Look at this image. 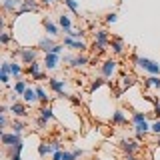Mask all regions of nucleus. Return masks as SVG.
I'll return each instance as SVG.
<instances>
[{
    "instance_id": "42",
    "label": "nucleus",
    "mask_w": 160,
    "mask_h": 160,
    "mask_svg": "<svg viewBox=\"0 0 160 160\" xmlns=\"http://www.w3.org/2000/svg\"><path fill=\"white\" fill-rule=\"evenodd\" d=\"M50 52H54V54H58V56H60V54H62V46H60V44H56V46L50 50Z\"/></svg>"
},
{
    "instance_id": "15",
    "label": "nucleus",
    "mask_w": 160,
    "mask_h": 160,
    "mask_svg": "<svg viewBox=\"0 0 160 160\" xmlns=\"http://www.w3.org/2000/svg\"><path fill=\"white\" fill-rule=\"evenodd\" d=\"M38 154H40V156H42V158H46L48 156V154H54V148H52V142H42V144H40V146H38Z\"/></svg>"
},
{
    "instance_id": "46",
    "label": "nucleus",
    "mask_w": 160,
    "mask_h": 160,
    "mask_svg": "<svg viewBox=\"0 0 160 160\" xmlns=\"http://www.w3.org/2000/svg\"><path fill=\"white\" fill-rule=\"evenodd\" d=\"M124 160H138V158L134 156V154H126V158H124Z\"/></svg>"
},
{
    "instance_id": "48",
    "label": "nucleus",
    "mask_w": 160,
    "mask_h": 160,
    "mask_svg": "<svg viewBox=\"0 0 160 160\" xmlns=\"http://www.w3.org/2000/svg\"><path fill=\"white\" fill-rule=\"evenodd\" d=\"M158 144H160V138H158Z\"/></svg>"
},
{
    "instance_id": "38",
    "label": "nucleus",
    "mask_w": 160,
    "mask_h": 160,
    "mask_svg": "<svg viewBox=\"0 0 160 160\" xmlns=\"http://www.w3.org/2000/svg\"><path fill=\"white\" fill-rule=\"evenodd\" d=\"M152 102H154V114L160 116V100L158 98H152Z\"/></svg>"
},
{
    "instance_id": "49",
    "label": "nucleus",
    "mask_w": 160,
    "mask_h": 160,
    "mask_svg": "<svg viewBox=\"0 0 160 160\" xmlns=\"http://www.w3.org/2000/svg\"><path fill=\"white\" fill-rule=\"evenodd\" d=\"M118 2H122V0H118Z\"/></svg>"
},
{
    "instance_id": "11",
    "label": "nucleus",
    "mask_w": 160,
    "mask_h": 160,
    "mask_svg": "<svg viewBox=\"0 0 160 160\" xmlns=\"http://www.w3.org/2000/svg\"><path fill=\"white\" fill-rule=\"evenodd\" d=\"M134 130H136L138 138H142L144 134L148 132V130H152V124H148L146 120H144V122H138V124H134Z\"/></svg>"
},
{
    "instance_id": "30",
    "label": "nucleus",
    "mask_w": 160,
    "mask_h": 160,
    "mask_svg": "<svg viewBox=\"0 0 160 160\" xmlns=\"http://www.w3.org/2000/svg\"><path fill=\"white\" fill-rule=\"evenodd\" d=\"M144 120H146V114H142V112H134V114H132V122H134V124L144 122Z\"/></svg>"
},
{
    "instance_id": "10",
    "label": "nucleus",
    "mask_w": 160,
    "mask_h": 160,
    "mask_svg": "<svg viewBox=\"0 0 160 160\" xmlns=\"http://www.w3.org/2000/svg\"><path fill=\"white\" fill-rule=\"evenodd\" d=\"M54 46H56V44H54V40H52V36H46V38H42V40H40V42H38V48L40 50H44V52H50V50H52Z\"/></svg>"
},
{
    "instance_id": "25",
    "label": "nucleus",
    "mask_w": 160,
    "mask_h": 160,
    "mask_svg": "<svg viewBox=\"0 0 160 160\" xmlns=\"http://www.w3.org/2000/svg\"><path fill=\"white\" fill-rule=\"evenodd\" d=\"M66 36H68V38H72V40H82L84 32H82V30H68Z\"/></svg>"
},
{
    "instance_id": "47",
    "label": "nucleus",
    "mask_w": 160,
    "mask_h": 160,
    "mask_svg": "<svg viewBox=\"0 0 160 160\" xmlns=\"http://www.w3.org/2000/svg\"><path fill=\"white\" fill-rule=\"evenodd\" d=\"M42 2H44V4H54L56 0H42Z\"/></svg>"
},
{
    "instance_id": "40",
    "label": "nucleus",
    "mask_w": 160,
    "mask_h": 160,
    "mask_svg": "<svg viewBox=\"0 0 160 160\" xmlns=\"http://www.w3.org/2000/svg\"><path fill=\"white\" fill-rule=\"evenodd\" d=\"M0 42H2V44H8L10 42V34L8 32H2V34H0Z\"/></svg>"
},
{
    "instance_id": "50",
    "label": "nucleus",
    "mask_w": 160,
    "mask_h": 160,
    "mask_svg": "<svg viewBox=\"0 0 160 160\" xmlns=\"http://www.w3.org/2000/svg\"><path fill=\"white\" fill-rule=\"evenodd\" d=\"M56 2H60V0H56Z\"/></svg>"
},
{
    "instance_id": "28",
    "label": "nucleus",
    "mask_w": 160,
    "mask_h": 160,
    "mask_svg": "<svg viewBox=\"0 0 160 160\" xmlns=\"http://www.w3.org/2000/svg\"><path fill=\"white\" fill-rule=\"evenodd\" d=\"M64 4L70 8V12H74V14H78V4H76V0H62Z\"/></svg>"
},
{
    "instance_id": "26",
    "label": "nucleus",
    "mask_w": 160,
    "mask_h": 160,
    "mask_svg": "<svg viewBox=\"0 0 160 160\" xmlns=\"http://www.w3.org/2000/svg\"><path fill=\"white\" fill-rule=\"evenodd\" d=\"M36 94H38V100H40V102H44V104L48 102V94H46V90H44L42 86H36Z\"/></svg>"
},
{
    "instance_id": "7",
    "label": "nucleus",
    "mask_w": 160,
    "mask_h": 160,
    "mask_svg": "<svg viewBox=\"0 0 160 160\" xmlns=\"http://www.w3.org/2000/svg\"><path fill=\"white\" fill-rule=\"evenodd\" d=\"M120 148H122L126 154H134L140 148V144L136 142V140H126L124 138V140H120Z\"/></svg>"
},
{
    "instance_id": "34",
    "label": "nucleus",
    "mask_w": 160,
    "mask_h": 160,
    "mask_svg": "<svg viewBox=\"0 0 160 160\" xmlns=\"http://www.w3.org/2000/svg\"><path fill=\"white\" fill-rule=\"evenodd\" d=\"M62 160H78L74 152H68V150H62Z\"/></svg>"
},
{
    "instance_id": "9",
    "label": "nucleus",
    "mask_w": 160,
    "mask_h": 160,
    "mask_svg": "<svg viewBox=\"0 0 160 160\" xmlns=\"http://www.w3.org/2000/svg\"><path fill=\"white\" fill-rule=\"evenodd\" d=\"M64 44H66V46H70L72 50H80V52H82V50H86V42H82V40H72V38H64Z\"/></svg>"
},
{
    "instance_id": "41",
    "label": "nucleus",
    "mask_w": 160,
    "mask_h": 160,
    "mask_svg": "<svg viewBox=\"0 0 160 160\" xmlns=\"http://www.w3.org/2000/svg\"><path fill=\"white\" fill-rule=\"evenodd\" d=\"M6 124H8V118H6V114L2 112V114H0V126L4 128V126H6Z\"/></svg>"
},
{
    "instance_id": "43",
    "label": "nucleus",
    "mask_w": 160,
    "mask_h": 160,
    "mask_svg": "<svg viewBox=\"0 0 160 160\" xmlns=\"http://www.w3.org/2000/svg\"><path fill=\"white\" fill-rule=\"evenodd\" d=\"M52 160H62V150H60V152H54L52 154Z\"/></svg>"
},
{
    "instance_id": "17",
    "label": "nucleus",
    "mask_w": 160,
    "mask_h": 160,
    "mask_svg": "<svg viewBox=\"0 0 160 160\" xmlns=\"http://www.w3.org/2000/svg\"><path fill=\"white\" fill-rule=\"evenodd\" d=\"M30 10H36V2H34V0H22V6H20V10H18V14L30 12Z\"/></svg>"
},
{
    "instance_id": "14",
    "label": "nucleus",
    "mask_w": 160,
    "mask_h": 160,
    "mask_svg": "<svg viewBox=\"0 0 160 160\" xmlns=\"http://www.w3.org/2000/svg\"><path fill=\"white\" fill-rule=\"evenodd\" d=\"M22 96H24V102H26V104H34V102H38V94H36V88H28L26 90V92H24L22 94Z\"/></svg>"
},
{
    "instance_id": "29",
    "label": "nucleus",
    "mask_w": 160,
    "mask_h": 160,
    "mask_svg": "<svg viewBox=\"0 0 160 160\" xmlns=\"http://www.w3.org/2000/svg\"><path fill=\"white\" fill-rule=\"evenodd\" d=\"M22 130H24V122H20V120H14V124H12V132L22 134Z\"/></svg>"
},
{
    "instance_id": "33",
    "label": "nucleus",
    "mask_w": 160,
    "mask_h": 160,
    "mask_svg": "<svg viewBox=\"0 0 160 160\" xmlns=\"http://www.w3.org/2000/svg\"><path fill=\"white\" fill-rule=\"evenodd\" d=\"M132 84H134V78H132V76H124V78H122V90L128 88V86H132Z\"/></svg>"
},
{
    "instance_id": "44",
    "label": "nucleus",
    "mask_w": 160,
    "mask_h": 160,
    "mask_svg": "<svg viewBox=\"0 0 160 160\" xmlns=\"http://www.w3.org/2000/svg\"><path fill=\"white\" fill-rule=\"evenodd\" d=\"M72 152H74V154H76V158H80V156H82V154H84V150H80V148H74V150H72Z\"/></svg>"
},
{
    "instance_id": "8",
    "label": "nucleus",
    "mask_w": 160,
    "mask_h": 160,
    "mask_svg": "<svg viewBox=\"0 0 160 160\" xmlns=\"http://www.w3.org/2000/svg\"><path fill=\"white\" fill-rule=\"evenodd\" d=\"M58 60H60V56L58 54H54V52H48L46 56H44V66H46L48 70H54L58 66Z\"/></svg>"
},
{
    "instance_id": "18",
    "label": "nucleus",
    "mask_w": 160,
    "mask_h": 160,
    "mask_svg": "<svg viewBox=\"0 0 160 160\" xmlns=\"http://www.w3.org/2000/svg\"><path fill=\"white\" fill-rule=\"evenodd\" d=\"M58 24L64 28V32H68V30H72V22H70L68 14H60L58 16Z\"/></svg>"
},
{
    "instance_id": "23",
    "label": "nucleus",
    "mask_w": 160,
    "mask_h": 160,
    "mask_svg": "<svg viewBox=\"0 0 160 160\" xmlns=\"http://www.w3.org/2000/svg\"><path fill=\"white\" fill-rule=\"evenodd\" d=\"M28 90V84H26V80H18L16 84H14V92L16 94H24Z\"/></svg>"
},
{
    "instance_id": "3",
    "label": "nucleus",
    "mask_w": 160,
    "mask_h": 160,
    "mask_svg": "<svg viewBox=\"0 0 160 160\" xmlns=\"http://www.w3.org/2000/svg\"><path fill=\"white\" fill-rule=\"evenodd\" d=\"M20 142H22V138H20V134H16V132H12V134H6V132H4L2 134V144H4V146H8V148L18 146Z\"/></svg>"
},
{
    "instance_id": "13",
    "label": "nucleus",
    "mask_w": 160,
    "mask_h": 160,
    "mask_svg": "<svg viewBox=\"0 0 160 160\" xmlns=\"http://www.w3.org/2000/svg\"><path fill=\"white\" fill-rule=\"evenodd\" d=\"M28 74H32V78H36V80H42L44 78V74L40 72V62H32L28 66Z\"/></svg>"
},
{
    "instance_id": "24",
    "label": "nucleus",
    "mask_w": 160,
    "mask_h": 160,
    "mask_svg": "<svg viewBox=\"0 0 160 160\" xmlns=\"http://www.w3.org/2000/svg\"><path fill=\"white\" fill-rule=\"evenodd\" d=\"M20 2H22V0H4L2 6H4V10H6V12H10V10H16V6H18Z\"/></svg>"
},
{
    "instance_id": "35",
    "label": "nucleus",
    "mask_w": 160,
    "mask_h": 160,
    "mask_svg": "<svg viewBox=\"0 0 160 160\" xmlns=\"http://www.w3.org/2000/svg\"><path fill=\"white\" fill-rule=\"evenodd\" d=\"M102 84H104V78H96V80H94L92 84H90V90H92V92H94V90H96V88H100V86H102Z\"/></svg>"
},
{
    "instance_id": "5",
    "label": "nucleus",
    "mask_w": 160,
    "mask_h": 160,
    "mask_svg": "<svg viewBox=\"0 0 160 160\" xmlns=\"http://www.w3.org/2000/svg\"><path fill=\"white\" fill-rule=\"evenodd\" d=\"M116 60H112V58H108V60H104V64H102V76L104 78H110L114 72H116Z\"/></svg>"
},
{
    "instance_id": "39",
    "label": "nucleus",
    "mask_w": 160,
    "mask_h": 160,
    "mask_svg": "<svg viewBox=\"0 0 160 160\" xmlns=\"http://www.w3.org/2000/svg\"><path fill=\"white\" fill-rule=\"evenodd\" d=\"M152 132H154V134H158V136H160V118L156 120V122H152Z\"/></svg>"
},
{
    "instance_id": "16",
    "label": "nucleus",
    "mask_w": 160,
    "mask_h": 160,
    "mask_svg": "<svg viewBox=\"0 0 160 160\" xmlns=\"http://www.w3.org/2000/svg\"><path fill=\"white\" fill-rule=\"evenodd\" d=\"M10 112L14 114V116H26V106L20 102H14L12 106H10Z\"/></svg>"
},
{
    "instance_id": "1",
    "label": "nucleus",
    "mask_w": 160,
    "mask_h": 160,
    "mask_svg": "<svg viewBox=\"0 0 160 160\" xmlns=\"http://www.w3.org/2000/svg\"><path fill=\"white\" fill-rule=\"evenodd\" d=\"M134 62L138 64V68L146 70V72L152 74V76H158V74H160V64H156L154 60H150V58H140V56H134Z\"/></svg>"
},
{
    "instance_id": "22",
    "label": "nucleus",
    "mask_w": 160,
    "mask_h": 160,
    "mask_svg": "<svg viewBox=\"0 0 160 160\" xmlns=\"http://www.w3.org/2000/svg\"><path fill=\"white\" fill-rule=\"evenodd\" d=\"M144 86L150 88V86H154V88H160V76H150L144 80Z\"/></svg>"
},
{
    "instance_id": "45",
    "label": "nucleus",
    "mask_w": 160,
    "mask_h": 160,
    "mask_svg": "<svg viewBox=\"0 0 160 160\" xmlns=\"http://www.w3.org/2000/svg\"><path fill=\"white\" fill-rule=\"evenodd\" d=\"M70 98V102H72V104H80V98L78 96H68Z\"/></svg>"
},
{
    "instance_id": "27",
    "label": "nucleus",
    "mask_w": 160,
    "mask_h": 160,
    "mask_svg": "<svg viewBox=\"0 0 160 160\" xmlns=\"http://www.w3.org/2000/svg\"><path fill=\"white\" fill-rule=\"evenodd\" d=\"M40 116H44L46 120H52V118H54V112H52V108H50V106H44L42 110H40Z\"/></svg>"
},
{
    "instance_id": "12",
    "label": "nucleus",
    "mask_w": 160,
    "mask_h": 160,
    "mask_svg": "<svg viewBox=\"0 0 160 160\" xmlns=\"http://www.w3.org/2000/svg\"><path fill=\"white\" fill-rule=\"evenodd\" d=\"M42 24H44V30L48 32V36H58V28H56V24H54L52 20L44 18V20H42Z\"/></svg>"
},
{
    "instance_id": "37",
    "label": "nucleus",
    "mask_w": 160,
    "mask_h": 160,
    "mask_svg": "<svg viewBox=\"0 0 160 160\" xmlns=\"http://www.w3.org/2000/svg\"><path fill=\"white\" fill-rule=\"evenodd\" d=\"M36 124H38V128H46L48 126V120L44 118V116H38L36 118Z\"/></svg>"
},
{
    "instance_id": "31",
    "label": "nucleus",
    "mask_w": 160,
    "mask_h": 160,
    "mask_svg": "<svg viewBox=\"0 0 160 160\" xmlns=\"http://www.w3.org/2000/svg\"><path fill=\"white\" fill-rule=\"evenodd\" d=\"M10 70H12V74L14 76H18V74H22V66L16 62H10Z\"/></svg>"
},
{
    "instance_id": "4",
    "label": "nucleus",
    "mask_w": 160,
    "mask_h": 160,
    "mask_svg": "<svg viewBox=\"0 0 160 160\" xmlns=\"http://www.w3.org/2000/svg\"><path fill=\"white\" fill-rule=\"evenodd\" d=\"M48 84H50V88H52L58 96H66V94H64V86H66V82H64V80H60V78H48Z\"/></svg>"
},
{
    "instance_id": "19",
    "label": "nucleus",
    "mask_w": 160,
    "mask_h": 160,
    "mask_svg": "<svg viewBox=\"0 0 160 160\" xmlns=\"http://www.w3.org/2000/svg\"><path fill=\"white\" fill-rule=\"evenodd\" d=\"M110 46H112L114 54H122L124 52V42L120 38H112V40H110Z\"/></svg>"
},
{
    "instance_id": "6",
    "label": "nucleus",
    "mask_w": 160,
    "mask_h": 160,
    "mask_svg": "<svg viewBox=\"0 0 160 160\" xmlns=\"http://www.w3.org/2000/svg\"><path fill=\"white\" fill-rule=\"evenodd\" d=\"M18 54L22 56V62H26V64L36 62V50H32V48H20Z\"/></svg>"
},
{
    "instance_id": "2",
    "label": "nucleus",
    "mask_w": 160,
    "mask_h": 160,
    "mask_svg": "<svg viewBox=\"0 0 160 160\" xmlns=\"http://www.w3.org/2000/svg\"><path fill=\"white\" fill-rule=\"evenodd\" d=\"M94 48H98L100 52L108 48V32L106 30H98V32L94 34Z\"/></svg>"
},
{
    "instance_id": "32",
    "label": "nucleus",
    "mask_w": 160,
    "mask_h": 160,
    "mask_svg": "<svg viewBox=\"0 0 160 160\" xmlns=\"http://www.w3.org/2000/svg\"><path fill=\"white\" fill-rule=\"evenodd\" d=\"M0 74H6V76H10V74H12V70H10V62H2Z\"/></svg>"
},
{
    "instance_id": "20",
    "label": "nucleus",
    "mask_w": 160,
    "mask_h": 160,
    "mask_svg": "<svg viewBox=\"0 0 160 160\" xmlns=\"http://www.w3.org/2000/svg\"><path fill=\"white\" fill-rule=\"evenodd\" d=\"M112 124H126V116H124L122 110H116V112H112Z\"/></svg>"
},
{
    "instance_id": "21",
    "label": "nucleus",
    "mask_w": 160,
    "mask_h": 160,
    "mask_svg": "<svg viewBox=\"0 0 160 160\" xmlns=\"http://www.w3.org/2000/svg\"><path fill=\"white\" fill-rule=\"evenodd\" d=\"M84 64H88V58L86 56H72V60H70V66H74V68L84 66Z\"/></svg>"
},
{
    "instance_id": "36",
    "label": "nucleus",
    "mask_w": 160,
    "mask_h": 160,
    "mask_svg": "<svg viewBox=\"0 0 160 160\" xmlns=\"http://www.w3.org/2000/svg\"><path fill=\"white\" fill-rule=\"evenodd\" d=\"M116 20H118V14H116V12H110V14H106V22H108V24H114Z\"/></svg>"
}]
</instances>
